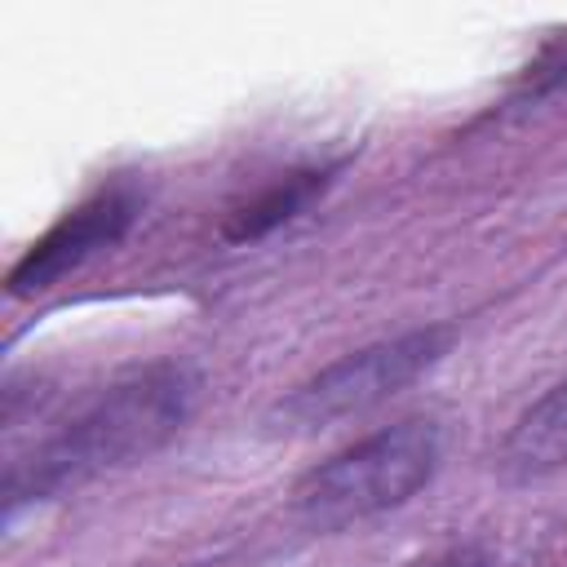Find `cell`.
I'll use <instances>...</instances> for the list:
<instances>
[{"instance_id":"obj_2","label":"cell","mask_w":567,"mask_h":567,"mask_svg":"<svg viewBox=\"0 0 567 567\" xmlns=\"http://www.w3.org/2000/svg\"><path fill=\"white\" fill-rule=\"evenodd\" d=\"M443 434L430 416H403L319 461L292 487V509L315 532H341L408 505L439 470Z\"/></svg>"},{"instance_id":"obj_4","label":"cell","mask_w":567,"mask_h":567,"mask_svg":"<svg viewBox=\"0 0 567 567\" xmlns=\"http://www.w3.org/2000/svg\"><path fill=\"white\" fill-rule=\"evenodd\" d=\"M142 217V186L120 177L106 182L102 190H93L89 199H80L75 208H66L9 270V297H40L53 284H62L71 270H80L89 257L115 248L133 221Z\"/></svg>"},{"instance_id":"obj_1","label":"cell","mask_w":567,"mask_h":567,"mask_svg":"<svg viewBox=\"0 0 567 567\" xmlns=\"http://www.w3.org/2000/svg\"><path fill=\"white\" fill-rule=\"evenodd\" d=\"M199 372L182 359L151 363L97 390L71 421H62L44 443H35L4 474V514L22 505L53 501L66 487L93 483L120 465L146 461L159 452L199 403Z\"/></svg>"},{"instance_id":"obj_3","label":"cell","mask_w":567,"mask_h":567,"mask_svg":"<svg viewBox=\"0 0 567 567\" xmlns=\"http://www.w3.org/2000/svg\"><path fill=\"white\" fill-rule=\"evenodd\" d=\"M452 341H456L452 323H430V328H412V332L372 341L363 350H350L337 363H328L323 372H315L310 381H301L292 394H284L275 403L270 421L284 434H315L323 425L350 421V416L394 399L416 377H425L452 350Z\"/></svg>"},{"instance_id":"obj_7","label":"cell","mask_w":567,"mask_h":567,"mask_svg":"<svg viewBox=\"0 0 567 567\" xmlns=\"http://www.w3.org/2000/svg\"><path fill=\"white\" fill-rule=\"evenodd\" d=\"M430 567H492V558H487L483 549L465 545V549H452V554H443V558H439V563H430Z\"/></svg>"},{"instance_id":"obj_6","label":"cell","mask_w":567,"mask_h":567,"mask_svg":"<svg viewBox=\"0 0 567 567\" xmlns=\"http://www.w3.org/2000/svg\"><path fill=\"white\" fill-rule=\"evenodd\" d=\"M337 177V164H310V168H292L284 177H275L270 186H261L257 195L239 199L226 217H221V244H257L266 235H275L279 226H288L292 217H301Z\"/></svg>"},{"instance_id":"obj_5","label":"cell","mask_w":567,"mask_h":567,"mask_svg":"<svg viewBox=\"0 0 567 567\" xmlns=\"http://www.w3.org/2000/svg\"><path fill=\"white\" fill-rule=\"evenodd\" d=\"M496 470L509 483H536L567 470V381L549 385L505 434Z\"/></svg>"}]
</instances>
